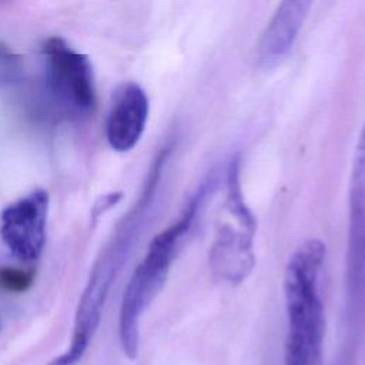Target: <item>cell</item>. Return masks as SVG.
<instances>
[{
    "instance_id": "cell-1",
    "label": "cell",
    "mask_w": 365,
    "mask_h": 365,
    "mask_svg": "<svg viewBox=\"0 0 365 365\" xmlns=\"http://www.w3.org/2000/svg\"><path fill=\"white\" fill-rule=\"evenodd\" d=\"M220 184L218 170H211L192 192L178 220L158 232L150 242L147 254L134 269L120 307L118 339L124 355L135 359L140 349V319L163 289L173 261L182 248L198 215Z\"/></svg>"
},
{
    "instance_id": "cell-11",
    "label": "cell",
    "mask_w": 365,
    "mask_h": 365,
    "mask_svg": "<svg viewBox=\"0 0 365 365\" xmlns=\"http://www.w3.org/2000/svg\"><path fill=\"white\" fill-rule=\"evenodd\" d=\"M123 198V192L121 191H114V192H108L101 195L93 205L91 208V220L96 222V220L103 215L106 211H108L110 208H113L115 204H118Z\"/></svg>"
},
{
    "instance_id": "cell-2",
    "label": "cell",
    "mask_w": 365,
    "mask_h": 365,
    "mask_svg": "<svg viewBox=\"0 0 365 365\" xmlns=\"http://www.w3.org/2000/svg\"><path fill=\"white\" fill-rule=\"evenodd\" d=\"M327 247L309 238L291 254L284 272L287 339L284 365H322L325 311L321 272Z\"/></svg>"
},
{
    "instance_id": "cell-8",
    "label": "cell",
    "mask_w": 365,
    "mask_h": 365,
    "mask_svg": "<svg viewBox=\"0 0 365 365\" xmlns=\"http://www.w3.org/2000/svg\"><path fill=\"white\" fill-rule=\"evenodd\" d=\"M150 113V101L144 88L134 83H125L115 94L111 104L106 135L110 147L118 153L133 150L141 140Z\"/></svg>"
},
{
    "instance_id": "cell-7",
    "label": "cell",
    "mask_w": 365,
    "mask_h": 365,
    "mask_svg": "<svg viewBox=\"0 0 365 365\" xmlns=\"http://www.w3.org/2000/svg\"><path fill=\"white\" fill-rule=\"evenodd\" d=\"M48 202L46 190H34L1 212V238L13 257L21 262H34L43 252Z\"/></svg>"
},
{
    "instance_id": "cell-9",
    "label": "cell",
    "mask_w": 365,
    "mask_h": 365,
    "mask_svg": "<svg viewBox=\"0 0 365 365\" xmlns=\"http://www.w3.org/2000/svg\"><path fill=\"white\" fill-rule=\"evenodd\" d=\"M311 6L308 0H285L278 4L257 46L258 67L269 70L288 56Z\"/></svg>"
},
{
    "instance_id": "cell-6",
    "label": "cell",
    "mask_w": 365,
    "mask_h": 365,
    "mask_svg": "<svg viewBox=\"0 0 365 365\" xmlns=\"http://www.w3.org/2000/svg\"><path fill=\"white\" fill-rule=\"evenodd\" d=\"M47 60L50 90L60 106L77 117L90 114L96 104L93 67L88 57L78 53L61 37H50L43 44Z\"/></svg>"
},
{
    "instance_id": "cell-3",
    "label": "cell",
    "mask_w": 365,
    "mask_h": 365,
    "mask_svg": "<svg viewBox=\"0 0 365 365\" xmlns=\"http://www.w3.org/2000/svg\"><path fill=\"white\" fill-rule=\"evenodd\" d=\"M170 151L171 147L165 145L154 158L138 201L117 227L114 237L107 248L101 252V257L90 275V281L81 295L76 312L73 339L78 342H90L100 324L101 308L104 305L107 292L118 269L125 262L148 217Z\"/></svg>"
},
{
    "instance_id": "cell-10",
    "label": "cell",
    "mask_w": 365,
    "mask_h": 365,
    "mask_svg": "<svg viewBox=\"0 0 365 365\" xmlns=\"http://www.w3.org/2000/svg\"><path fill=\"white\" fill-rule=\"evenodd\" d=\"M34 281L33 269H21L16 267L0 268V288L7 292H24Z\"/></svg>"
},
{
    "instance_id": "cell-5",
    "label": "cell",
    "mask_w": 365,
    "mask_h": 365,
    "mask_svg": "<svg viewBox=\"0 0 365 365\" xmlns=\"http://www.w3.org/2000/svg\"><path fill=\"white\" fill-rule=\"evenodd\" d=\"M240 171L241 158L235 154L225 173V212L231 220L217 227L210 247V267L214 275L230 284L244 281L255 265L252 245L257 222L244 200Z\"/></svg>"
},
{
    "instance_id": "cell-4",
    "label": "cell",
    "mask_w": 365,
    "mask_h": 365,
    "mask_svg": "<svg viewBox=\"0 0 365 365\" xmlns=\"http://www.w3.org/2000/svg\"><path fill=\"white\" fill-rule=\"evenodd\" d=\"M365 322V124L356 140L349 178V232L345 279V335L339 356L355 359Z\"/></svg>"
}]
</instances>
